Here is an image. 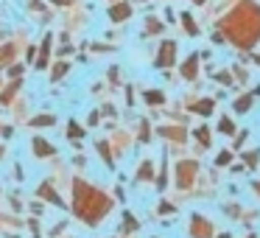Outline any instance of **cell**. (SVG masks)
Wrapping results in <instances>:
<instances>
[{
	"mask_svg": "<svg viewBox=\"0 0 260 238\" xmlns=\"http://www.w3.org/2000/svg\"><path fill=\"white\" fill-rule=\"evenodd\" d=\"M218 34L238 51H252L260 42V3L241 0L218 20Z\"/></svg>",
	"mask_w": 260,
	"mask_h": 238,
	"instance_id": "1",
	"label": "cell"
},
{
	"mask_svg": "<svg viewBox=\"0 0 260 238\" xmlns=\"http://www.w3.org/2000/svg\"><path fill=\"white\" fill-rule=\"evenodd\" d=\"M154 62H157V68H171V65L176 62V42L174 40H165L162 45H159V51H157V59H154Z\"/></svg>",
	"mask_w": 260,
	"mask_h": 238,
	"instance_id": "5",
	"label": "cell"
},
{
	"mask_svg": "<svg viewBox=\"0 0 260 238\" xmlns=\"http://www.w3.org/2000/svg\"><path fill=\"white\" fill-rule=\"evenodd\" d=\"M17 56V48L12 45V42H6V45H0V68H6V65H12V59Z\"/></svg>",
	"mask_w": 260,
	"mask_h": 238,
	"instance_id": "14",
	"label": "cell"
},
{
	"mask_svg": "<svg viewBox=\"0 0 260 238\" xmlns=\"http://www.w3.org/2000/svg\"><path fill=\"white\" fill-rule=\"evenodd\" d=\"M37 196L45 199V202H51V204H56V207H64V199L59 196V193L53 191V185H48V182H42V185L37 188Z\"/></svg>",
	"mask_w": 260,
	"mask_h": 238,
	"instance_id": "7",
	"label": "cell"
},
{
	"mask_svg": "<svg viewBox=\"0 0 260 238\" xmlns=\"http://www.w3.org/2000/svg\"><path fill=\"white\" fill-rule=\"evenodd\" d=\"M257 160H260V148H252L249 154H243V163H246L249 168H254V165H257Z\"/></svg>",
	"mask_w": 260,
	"mask_h": 238,
	"instance_id": "26",
	"label": "cell"
},
{
	"mask_svg": "<svg viewBox=\"0 0 260 238\" xmlns=\"http://www.w3.org/2000/svg\"><path fill=\"white\" fill-rule=\"evenodd\" d=\"M235 79H238V81H246V79H249V73H246L243 68H235Z\"/></svg>",
	"mask_w": 260,
	"mask_h": 238,
	"instance_id": "32",
	"label": "cell"
},
{
	"mask_svg": "<svg viewBox=\"0 0 260 238\" xmlns=\"http://www.w3.org/2000/svg\"><path fill=\"white\" fill-rule=\"evenodd\" d=\"M193 137H196V143H199L202 152H204V148H210V129H207V126H199V129L193 132Z\"/></svg>",
	"mask_w": 260,
	"mask_h": 238,
	"instance_id": "18",
	"label": "cell"
},
{
	"mask_svg": "<svg viewBox=\"0 0 260 238\" xmlns=\"http://www.w3.org/2000/svg\"><path fill=\"white\" fill-rule=\"evenodd\" d=\"M143 98H146L148 107H162V104H165V93L162 90H146V93H143Z\"/></svg>",
	"mask_w": 260,
	"mask_h": 238,
	"instance_id": "15",
	"label": "cell"
},
{
	"mask_svg": "<svg viewBox=\"0 0 260 238\" xmlns=\"http://www.w3.org/2000/svg\"><path fill=\"white\" fill-rule=\"evenodd\" d=\"M193 3H207V0H193Z\"/></svg>",
	"mask_w": 260,
	"mask_h": 238,
	"instance_id": "38",
	"label": "cell"
},
{
	"mask_svg": "<svg viewBox=\"0 0 260 238\" xmlns=\"http://www.w3.org/2000/svg\"><path fill=\"white\" fill-rule=\"evenodd\" d=\"M132 230H137V219H135L132 213H126V219H123V227H120V232L126 235V232H132Z\"/></svg>",
	"mask_w": 260,
	"mask_h": 238,
	"instance_id": "25",
	"label": "cell"
},
{
	"mask_svg": "<svg viewBox=\"0 0 260 238\" xmlns=\"http://www.w3.org/2000/svg\"><path fill=\"white\" fill-rule=\"evenodd\" d=\"M84 135V129H81V124H76V121H70L68 124V137H81Z\"/></svg>",
	"mask_w": 260,
	"mask_h": 238,
	"instance_id": "28",
	"label": "cell"
},
{
	"mask_svg": "<svg viewBox=\"0 0 260 238\" xmlns=\"http://www.w3.org/2000/svg\"><path fill=\"white\" fill-rule=\"evenodd\" d=\"M157 135L168 137V140H174V143H185L187 132L182 129V126H159V129H157Z\"/></svg>",
	"mask_w": 260,
	"mask_h": 238,
	"instance_id": "9",
	"label": "cell"
},
{
	"mask_svg": "<svg viewBox=\"0 0 260 238\" xmlns=\"http://www.w3.org/2000/svg\"><path fill=\"white\" fill-rule=\"evenodd\" d=\"M179 76H182V79H187V81L196 79V76H199V53H190V56L179 65Z\"/></svg>",
	"mask_w": 260,
	"mask_h": 238,
	"instance_id": "6",
	"label": "cell"
},
{
	"mask_svg": "<svg viewBox=\"0 0 260 238\" xmlns=\"http://www.w3.org/2000/svg\"><path fill=\"white\" fill-rule=\"evenodd\" d=\"M31 146H34V157H53V154H56V148H53L45 137H34Z\"/></svg>",
	"mask_w": 260,
	"mask_h": 238,
	"instance_id": "11",
	"label": "cell"
},
{
	"mask_svg": "<svg viewBox=\"0 0 260 238\" xmlns=\"http://www.w3.org/2000/svg\"><path fill=\"white\" fill-rule=\"evenodd\" d=\"M190 109H193V112H199V115H210L215 109V101H213V98H202V101H196Z\"/></svg>",
	"mask_w": 260,
	"mask_h": 238,
	"instance_id": "17",
	"label": "cell"
},
{
	"mask_svg": "<svg viewBox=\"0 0 260 238\" xmlns=\"http://www.w3.org/2000/svg\"><path fill=\"white\" fill-rule=\"evenodd\" d=\"M20 87H23V79H14L12 84L0 87V104H3V107H9V104H12V98L20 93Z\"/></svg>",
	"mask_w": 260,
	"mask_h": 238,
	"instance_id": "8",
	"label": "cell"
},
{
	"mask_svg": "<svg viewBox=\"0 0 260 238\" xmlns=\"http://www.w3.org/2000/svg\"><path fill=\"white\" fill-rule=\"evenodd\" d=\"M254 62H257V65H260V56H254Z\"/></svg>",
	"mask_w": 260,
	"mask_h": 238,
	"instance_id": "39",
	"label": "cell"
},
{
	"mask_svg": "<svg viewBox=\"0 0 260 238\" xmlns=\"http://www.w3.org/2000/svg\"><path fill=\"white\" fill-rule=\"evenodd\" d=\"M56 238H70V235H56Z\"/></svg>",
	"mask_w": 260,
	"mask_h": 238,
	"instance_id": "40",
	"label": "cell"
},
{
	"mask_svg": "<svg viewBox=\"0 0 260 238\" xmlns=\"http://www.w3.org/2000/svg\"><path fill=\"white\" fill-rule=\"evenodd\" d=\"M70 207H73V216L81 221V224L98 227L109 213H112L115 199L109 196V193H104L101 188L90 185V182L76 180L73 182V202H70Z\"/></svg>",
	"mask_w": 260,
	"mask_h": 238,
	"instance_id": "2",
	"label": "cell"
},
{
	"mask_svg": "<svg viewBox=\"0 0 260 238\" xmlns=\"http://www.w3.org/2000/svg\"><path fill=\"white\" fill-rule=\"evenodd\" d=\"M68 70H70L68 62H56V65H53V70H51V81H53V84H59V81H62V76L68 73Z\"/></svg>",
	"mask_w": 260,
	"mask_h": 238,
	"instance_id": "20",
	"label": "cell"
},
{
	"mask_svg": "<svg viewBox=\"0 0 260 238\" xmlns=\"http://www.w3.org/2000/svg\"><path fill=\"white\" fill-rule=\"evenodd\" d=\"M9 76L20 79V76H23V65H12V68H9Z\"/></svg>",
	"mask_w": 260,
	"mask_h": 238,
	"instance_id": "31",
	"label": "cell"
},
{
	"mask_svg": "<svg viewBox=\"0 0 260 238\" xmlns=\"http://www.w3.org/2000/svg\"><path fill=\"white\" fill-rule=\"evenodd\" d=\"M162 31V23H159L157 17H148L146 20V37H154V34H159Z\"/></svg>",
	"mask_w": 260,
	"mask_h": 238,
	"instance_id": "24",
	"label": "cell"
},
{
	"mask_svg": "<svg viewBox=\"0 0 260 238\" xmlns=\"http://www.w3.org/2000/svg\"><path fill=\"white\" fill-rule=\"evenodd\" d=\"M179 20H182V25H185L187 37H199V34H202V31H199V25H196V20H193V14H190V12H179Z\"/></svg>",
	"mask_w": 260,
	"mask_h": 238,
	"instance_id": "13",
	"label": "cell"
},
{
	"mask_svg": "<svg viewBox=\"0 0 260 238\" xmlns=\"http://www.w3.org/2000/svg\"><path fill=\"white\" fill-rule=\"evenodd\" d=\"M159 213H174V207H171L168 202H162V204H159Z\"/></svg>",
	"mask_w": 260,
	"mask_h": 238,
	"instance_id": "33",
	"label": "cell"
},
{
	"mask_svg": "<svg viewBox=\"0 0 260 238\" xmlns=\"http://www.w3.org/2000/svg\"><path fill=\"white\" fill-rule=\"evenodd\" d=\"M129 14H132L129 3H112V6H109V20H112V23H123Z\"/></svg>",
	"mask_w": 260,
	"mask_h": 238,
	"instance_id": "10",
	"label": "cell"
},
{
	"mask_svg": "<svg viewBox=\"0 0 260 238\" xmlns=\"http://www.w3.org/2000/svg\"><path fill=\"white\" fill-rule=\"evenodd\" d=\"M218 81H221L224 87H230V84H232V73H230V70H221V73H218Z\"/></svg>",
	"mask_w": 260,
	"mask_h": 238,
	"instance_id": "30",
	"label": "cell"
},
{
	"mask_svg": "<svg viewBox=\"0 0 260 238\" xmlns=\"http://www.w3.org/2000/svg\"><path fill=\"white\" fill-rule=\"evenodd\" d=\"M0 87H3V79H0Z\"/></svg>",
	"mask_w": 260,
	"mask_h": 238,
	"instance_id": "41",
	"label": "cell"
},
{
	"mask_svg": "<svg viewBox=\"0 0 260 238\" xmlns=\"http://www.w3.org/2000/svg\"><path fill=\"white\" fill-rule=\"evenodd\" d=\"M51 45H53V40H51V34L42 40V45H40V59H37V68H45L48 62H51Z\"/></svg>",
	"mask_w": 260,
	"mask_h": 238,
	"instance_id": "12",
	"label": "cell"
},
{
	"mask_svg": "<svg viewBox=\"0 0 260 238\" xmlns=\"http://www.w3.org/2000/svg\"><path fill=\"white\" fill-rule=\"evenodd\" d=\"M215 238H232V235H230V232H224V235H215Z\"/></svg>",
	"mask_w": 260,
	"mask_h": 238,
	"instance_id": "36",
	"label": "cell"
},
{
	"mask_svg": "<svg viewBox=\"0 0 260 238\" xmlns=\"http://www.w3.org/2000/svg\"><path fill=\"white\" fill-rule=\"evenodd\" d=\"M232 163V154L230 152H221L218 157H215V165H218V168H224V165H230Z\"/></svg>",
	"mask_w": 260,
	"mask_h": 238,
	"instance_id": "29",
	"label": "cell"
},
{
	"mask_svg": "<svg viewBox=\"0 0 260 238\" xmlns=\"http://www.w3.org/2000/svg\"><path fill=\"white\" fill-rule=\"evenodd\" d=\"M252 191H254V196L260 199V180H257V182H252Z\"/></svg>",
	"mask_w": 260,
	"mask_h": 238,
	"instance_id": "34",
	"label": "cell"
},
{
	"mask_svg": "<svg viewBox=\"0 0 260 238\" xmlns=\"http://www.w3.org/2000/svg\"><path fill=\"white\" fill-rule=\"evenodd\" d=\"M246 238H254V235H246Z\"/></svg>",
	"mask_w": 260,
	"mask_h": 238,
	"instance_id": "42",
	"label": "cell"
},
{
	"mask_svg": "<svg viewBox=\"0 0 260 238\" xmlns=\"http://www.w3.org/2000/svg\"><path fill=\"white\" fill-rule=\"evenodd\" d=\"M218 132H221V135H226V137L235 135V124H232V118L221 115V118H218Z\"/></svg>",
	"mask_w": 260,
	"mask_h": 238,
	"instance_id": "21",
	"label": "cell"
},
{
	"mask_svg": "<svg viewBox=\"0 0 260 238\" xmlns=\"http://www.w3.org/2000/svg\"><path fill=\"white\" fill-rule=\"evenodd\" d=\"M196 174H199V163H196V160H179V163H176V185H179L182 191H187V188L193 185Z\"/></svg>",
	"mask_w": 260,
	"mask_h": 238,
	"instance_id": "3",
	"label": "cell"
},
{
	"mask_svg": "<svg viewBox=\"0 0 260 238\" xmlns=\"http://www.w3.org/2000/svg\"><path fill=\"white\" fill-rule=\"evenodd\" d=\"M137 140H140V143H148V140H151V129H148V124H146V121L140 124V132H137Z\"/></svg>",
	"mask_w": 260,
	"mask_h": 238,
	"instance_id": "27",
	"label": "cell"
},
{
	"mask_svg": "<svg viewBox=\"0 0 260 238\" xmlns=\"http://www.w3.org/2000/svg\"><path fill=\"white\" fill-rule=\"evenodd\" d=\"M56 6H70V3H76V0H53Z\"/></svg>",
	"mask_w": 260,
	"mask_h": 238,
	"instance_id": "35",
	"label": "cell"
},
{
	"mask_svg": "<svg viewBox=\"0 0 260 238\" xmlns=\"http://www.w3.org/2000/svg\"><path fill=\"white\" fill-rule=\"evenodd\" d=\"M56 124V118H53V115H37L34 121H31L28 126H34V129H42V126H53Z\"/></svg>",
	"mask_w": 260,
	"mask_h": 238,
	"instance_id": "23",
	"label": "cell"
},
{
	"mask_svg": "<svg viewBox=\"0 0 260 238\" xmlns=\"http://www.w3.org/2000/svg\"><path fill=\"white\" fill-rule=\"evenodd\" d=\"M154 180V163L151 160H143L140 168H137V182H148Z\"/></svg>",
	"mask_w": 260,
	"mask_h": 238,
	"instance_id": "16",
	"label": "cell"
},
{
	"mask_svg": "<svg viewBox=\"0 0 260 238\" xmlns=\"http://www.w3.org/2000/svg\"><path fill=\"white\" fill-rule=\"evenodd\" d=\"M187 235L190 238H215V230H213V221L207 216H190V224H187Z\"/></svg>",
	"mask_w": 260,
	"mask_h": 238,
	"instance_id": "4",
	"label": "cell"
},
{
	"mask_svg": "<svg viewBox=\"0 0 260 238\" xmlns=\"http://www.w3.org/2000/svg\"><path fill=\"white\" fill-rule=\"evenodd\" d=\"M252 101H254V98L246 93V96H238L232 107H235V112H249V109H252Z\"/></svg>",
	"mask_w": 260,
	"mask_h": 238,
	"instance_id": "19",
	"label": "cell"
},
{
	"mask_svg": "<svg viewBox=\"0 0 260 238\" xmlns=\"http://www.w3.org/2000/svg\"><path fill=\"white\" fill-rule=\"evenodd\" d=\"M98 154L104 157V163H107L109 168L115 165V160H112V152H109V143H107V140H98Z\"/></svg>",
	"mask_w": 260,
	"mask_h": 238,
	"instance_id": "22",
	"label": "cell"
},
{
	"mask_svg": "<svg viewBox=\"0 0 260 238\" xmlns=\"http://www.w3.org/2000/svg\"><path fill=\"white\" fill-rule=\"evenodd\" d=\"M3 154H6V148H3V146H0V160H3Z\"/></svg>",
	"mask_w": 260,
	"mask_h": 238,
	"instance_id": "37",
	"label": "cell"
}]
</instances>
